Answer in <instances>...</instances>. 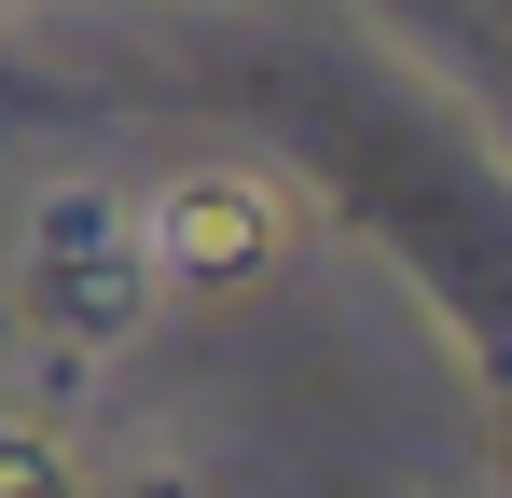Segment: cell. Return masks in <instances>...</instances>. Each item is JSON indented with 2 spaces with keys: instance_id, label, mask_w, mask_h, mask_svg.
Wrapping results in <instances>:
<instances>
[{
  "instance_id": "6da1fadb",
  "label": "cell",
  "mask_w": 512,
  "mask_h": 498,
  "mask_svg": "<svg viewBox=\"0 0 512 498\" xmlns=\"http://www.w3.org/2000/svg\"><path fill=\"white\" fill-rule=\"evenodd\" d=\"M28 249H42L56 319H84V332H125L139 291H153V249H139V208H125V194H56Z\"/></svg>"
},
{
  "instance_id": "7a4b0ae2",
  "label": "cell",
  "mask_w": 512,
  "mask_h": 498,
  "mask_svg": "<svg viewBox=\"0 0 512 498\" xmlns=\"http://www.w3.org/2000/svg\"><path fill=\"white\" fill-rule=\"evenodd\" d=\"M263 194L250 180H167L153 208H139V249H153V277H250L263 263Z\"/></svg>"
}]
</instances>
